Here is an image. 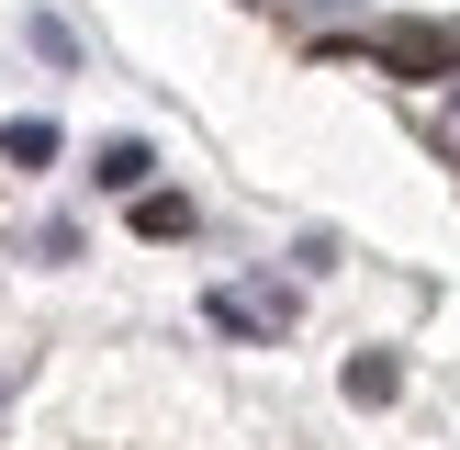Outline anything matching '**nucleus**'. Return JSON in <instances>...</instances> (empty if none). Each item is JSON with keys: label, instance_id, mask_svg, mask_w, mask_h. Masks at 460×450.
Wrapping results in <instances>:
<instances>
[{"label": "nucleus", "instance_id": "obj_1", "mask_svg": "<svg viewBox=\"0 0 460 450\" xmlns=\"http://www.w3.org/2000/svg\"><path fill=\"white\" fill-rule=\"evenodd\" d=\"M314 45H359L382 79H460V22H382V34H349V22H326Z\"/></svg>", "mask_w": 460, "mask_h": 450}, {"label": "nucleus", "instance_id": "obj_9", "mask_svg": "<svg viewBox=\"0 0 460 450\" xmlns=\"http://www.w3.org/2000/svg\"><path fill=\"white\" fill-rule=\"evenodd\" d=\"M0 405H12V382H0Z\"/></svg>", "mask_w": 460, "mask_h": 450}, {"label": "nucleus", "instance_id": "obj_4", "mask_svg": "<svg viewBox=\"0 0 460 450\" xmlns=\"http://www.w3.org/2000/svg\"><path fill=\"white\" fill-rule=\"evenodd\" d=\"M135 237L180 248V237H191V192H157V180H146V192H135Z\"/></svg>", "mask_w": 460, "mask_h": 450}, {"label": "nucleus", "instance_id": "obj_7", "mask_svg": "<svg viewBox=\"0 0 460 450\" xmlns=\"http://www.w3.org/2000/svg\"><path fill=\"white\" fill-rule=\"evenodd\" d=\"M22 34H34V57H45V68H79V34H67L57 12H34V22H22Z\"/></svg>", "mask_w": 460, "mask_h": 450}, {"label": "nucleus", "instance_id": "obj_8", "mask_svg": "<svg viewBox=\"0 0 460 450\" xmlns=\"http://www.w3.org/2000/svg\"><path fill=\"white\" fill-rule=\"evenodd\" d=\"M427 147H438V158H460V79H449V102L427 112Z\"/></svg>", "mask_w": 460, "mask_h": 450}, {"label": "nucleus", "instance_id": "obj_6", "mask_svg": "<svg viewBox=\"0 0 460 450\" xmlns=\"http://www.w3.org/2000/svg\"><path fill=\"white\" fill-rule=\"evenodd\" d=\"M0 158H12V169H57V124H45V112H12V124H0Z\"/></svg>", "mask_w": 460, "mask_h": 450}, {"label": "nucleus", "instance_id": "obj_5", "mask_svg": "<svg viewBox=\"0 0 460 450\" xmlns=\"http://www.w3.org/2000/svg\"><path fill=\"white\" fill-rule=\"evenodd\" d=\"M337 382H349V405H394V394H404V360H394V349H359Z\"/></svg>", "mask_w": 460, "mask_h": 450}, {"label": "nucleus", "instance_id": "obj_2", "mask_svg": "<svg viewBox=\"0 0 460 450\" xmlns=\"http://www.w3.org/2000/svg\"><path fill=\"white\" fill-rule=\"evenodd\" d=\"M202 315H214L225 338H292L304 292H292V282H214V292H202Z\"/></svg>", "mask_w": 460, "mask_h": 450}, {"label": "nucleus", "instance_id": "obj_3", "mask_svg": "<svg viewBox=\"0 0 460 450\" xmlns=\"http://www.w3.org/2000/svg\"><path fill=\"white\" fill-rule=\"evenodd\" d=\"M90 180H102L112 202H135L157 180V147H146V135H102V147H90Z\"/></svg>", "mask_w": 460, "mask_h": 450}]
</instances>
